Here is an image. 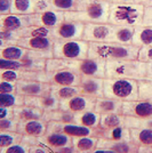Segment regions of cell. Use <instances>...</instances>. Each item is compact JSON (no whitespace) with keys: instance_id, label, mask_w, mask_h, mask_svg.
<instances>
[{"instance_id":"cell-44","label":"cell","mask_w":152,"mask_h":153,"mask_svg":"<svg viewBox=\"0 0 152 153\" xmlns=\"http://www.w3.org/2000/svg\"><path fill=\"white\" fill-rule=\"evenodd\" d=\"M0 80L17 82L21 80V71L10 69H0Z\"/></svg>"},{"instance_id":"cell-19","label":"cell","mask_w":152,"mask_h":153,"mask_svg":"<svg viewBox=\"0 0 152 153\" xmlns=\"http://www.w3.org/2000/svg\"><path fill=\"white\" fill-rule=\"evenodd\" d=\"M93 136H95L97 138H105L109 140H130V129L125 127L124 125L119 126V127L111 128V129H104L102 127H96L94 128V133Z\"/></svg>"},{"instance_id":"cell-15","label":"cell","mask_w":152,"mask_h":153,"mask_svg":"<svg viewBox=\"0 0 152 153\" xmlns=\"http://www.w3.org/2000/svg\"><path fill=\"white\" fill-rule=\"evenodd\" d=\"M95 101L96 100L93 97L83 95V94H78L71 98L61 101L60 108H63L65 111H70L73 113L86 111V110H93L95 106Z\"/></svg>"},{"instance_id":"cell-11","label":"cell","mask_w":152,"mask_h":153,"mask_svg":"<svg viewBox=\"0 0 152 153\" xmlns=\"http://www.w3.org/2000/svg\"><path fill=\"white\" fill-rule=\"evenodd\" d=\"M17 45L24 47L30 51H36L39 53H44L47 57H53L54 49V39L47 37H23L19 40Z\"/></svg>"},{"instance_id":"cell-21","label":"cell","mask_w":152,"mask_h":153,"mask_svg":"<svg viewBox=\"0 0 152 153\" xmlns=\"http://www.w3.org/2000/svg\"><path fill=\"white\" fill-rule=\"evenodd\" d=\"M47 55L44 53L28 49V53L21 59L23 70L22 71H46Z\"/></svg>"},{"instance_id":"cell-40","label":"cell","mask_w":152,"mask_h":153,"mask_svg":"<svg viewBox=\"0 0 152 153\" xmlns=\"http://www.w3.org/2000/svg\"><path fill=\"white\" fill-rule=\"evenodd\" d=\"M24 135L19 131H0V147L12 146L23 140Z\"/></svg>"},{"instance_id":"cell-24","label":"cell","mask_w":152,"mask_h":153,"mask_svg":"<svg viewBox=\"0 0 152 153\" xmlns=\"http://www.w3.org/2000/svg\"><path fill=\"white\" fill-rule=\"evenodd\" d=\"M122 102L117 101L109 97H100L96 98L94 110L97 111L100 114H107V113H121Z\"/></svg>"},{"instance_id":"cell-17","label":"cell","mask_w":152,"mask_h":153,"mask_svg":"<svg viewBox=\"0 0 152 153\" xmlns=\"http://www.w3.org/2000/svg\"><path fill=\"white\" fill-rule=\"evenodd\" d=\"M80 74L71 69L55 71L47 73V80L51 85L57 86H78L80 82Z\"/></svg>"},{"instance_id":"cell-26","label":"cell","mask_w":152,"mask_h":153,"mask_svg":"<svg viewBox=\"0 0 152 153\" xmlns=\"http://www.w3.org/2000/svg\"><path fill=\"white\" fill-rule=\"evenodd\" d=\"M75 122L89 128H96L100 126L101 114L94 108L81 111V112H76L75 113Z\"/></svg>"},{"instance_id":"cell-35","label":"cell","mask_w":152,"mask_h":153,"mask_svg":"<svg viewBox=\"0 0 152 153\" xmlns=\"http://www.w3.org/2000/svg\"><path fill=\"white\" fill-rule=\"evenodd\" d=\"M124 119L125 115L122 113H107V114H101V122L100 127L104 129H111L122 126L124 125Z\"/></svg>"},{"instance_id":"cell-7","label":"cell","mask_w":152,"mask_h":153,"mask_svg":"<svg viewBox=\"0 0 152 153\" xmlns=\"http://www.w3.org/2000/svg\"><path fill=\"white\" fill-rule=\"evenodd\" d=\"M68 69H71L80 76L105 78V61L100 58L86 57L77 61H69Z\"/></svg>"},{"instance_id":"cell-58","label":"cell","mask_w":152,"mask_h":153,"mask_svg":"<svg viewBox=\"0 0 152 153\" xmlns=\"http://www.w3.org/2000/svg\"><path fill=\"white\" fill-rule=\"evenodd\" d=\"M146 76L152 78V63L148 64V73H146Z\"/></svg>"},{"instance_id":"cell-6","label":"cell","mask_w":152,"mask_h":153,"mask_svg":"<svg viewBox=\"0 0 152 153\" xmlns=\"http://www.w3.org/2000/svg\"><path fill=\"white\" fill-rule=\"evenodd\" d=\"M89 42L83 39L62 40L54 39L53 56L66 61H77L88 57Z\"/></svg>"},{"instance_id":"cell-5","label":"cell","mask_w":152,"mask_h":153,"mask_svg":"<svg viewBox=\"0 0 152 153\" xmlns=\"http://www.w3.org/2000/svg\"><path fill=\"white\" fill-rule=\"evenodd\" d=\"M104 96L121 102L139 100L137 80L127 78H104Z\"/></svg>"},{"instance_id":"cell-45","label":"cell","mask_w":152,"mask_h":153,"mask_svg":"<svg viewBox=\"0 0 152 153\" xmlns=\"http://www.w3.org/2000/svg\"><path fill=\"white\" fill-rule=\"evenodd\" d=\"M19 120L15 118L0 119V131H17Z\"/></svg>"},{"instance_id":"cell-37","label":"cell","mask_w":152,"mask_h":153,"mask_svg":"<svg viewBox=\"0 0 152 153\" xmlns=\"http://www.w3.org/2000/svg\"><path fill=\"white\" fill-rule=\"evenodd\" d=\"M23 104H24V95L19 94L17 91L0 94V106L15 108V106H19Z\"/></svg>"},{"instance_id":"cell-13","label":"cell","mask_w":152,"mask_h":153,"mask_svg":"<svg viewBox=\"0 0 152 153\" xmlns=\"http://www.w3.org/2000/svg\"><path fill=\"white\" fill-rule=\"evenodd\" d=\"M121 113L124 115H133L139 119L152 118V102L143 100L122 102Z\"/></svg>"},{"instance_id":"cell-2","label":"cell","mask_w":152,"mask_h":153,"mask_svg":"<svg viewBox=\"0 0 152 153\" xmlns=\"http://www.w3.org/2000/svg\"><path fill=\"white\" fill-rule=\"evenodd\" d=\"M139 48L137 46L118 42H89L88 57L100 58L105 62L120 59H136Z\"/></svg>"},{"instance_id":"cell-56","label":"cell","mask_w":152,"mask_h":153,"mask_svg":"<svg viewBox=\"0 0 152 153\" xmlns=\"http://www.w3.org/2000/svg\"><path fill=\"white\" fill-rule=\"evenodd\" d=\"M139 153H152V145H150V146H139Z\"/></svg>"},{"instance_id":"cell-39","label":"cell","mask_w":152,"mask_h":153,"mask_svg":"<svg viewBox=\"0 0 152 153\" xmlns=\"http://www.w3.org/2000/svg\"><path fill=\"white\" fill-rule=\"evenodd\" d=\"M33 5H34V0H13L10 13L21 14V15L34 14Z\"/></svg>"},{"instance_id":"cell-10","label":"cell","mask_w":152,"mask_h":153,"mask_svg":"<svg viewBox=\"0 0 152 153\" xmlns=\"http://www.w3.org/2000/svg\"><path fill=\"white\" fill-rule=\"evenodd\" d=\"M139 145L133 140H109L98 138L97 146L94 152H121V153H137Z\"/></svg>"},{"instance_id":"cell-30","label":"cell","mask_w":152,"mask_h":153,"mask_svg":"<svg viewBox=\"0 0 152 153\" xmlns=\"http://www.w3.org/2000/svg\"><path fill=\"white\" fill-rule=\"evenodd\" d=\"M42 119L47 122L60 121L64 123H71V122H75V113L58 108L55 110H51V111H45Z\"/></svg>"},{"instance_id":"cell-18","label":"cell","mask_w":152,"mask_h":153,"mask_svg":"<svg viewBox=\"0 0 152 153\" xmlns=\"http://www.w3.org/2000/svg\"><path fill=\"white\" fill-rule=\"evenodd\" d=\"M17 93L24 96H42L51 91V83L34 80L17 81Z\"/></svg>"},{"instance_id":"cell-31","label":"cell","mask_w":152,"mask_h":153,"mask_svg":"<svg viewBox=\"0 0 152 153\" xmlns=\"http://www.w3.org/2000/svg\"><path fill=\"white\" fill-rule=\"evenodd\" d=\"M130 137L139 146L152 145V129L151 128H133L130 129Z\"/></svg>"},{"instance_id":"cell-33","label":"cell","mask_w":152,"mask_h":153,"mask_svg":"<svg viewBox=\"0 0 152 153\" xmlns=\"http://www.w3.org/2000/svg\"><path fill=\"white\" fill-rule=\"evenodd\" d=\"M21 38H23L21 30L0 27V47L17 45V42Z\"/></svg>"},{"instance_id":"cell-25","label":"cell","mask_w":152,"mask_h":153,"mask_svg":"<svg viewBox=\"0 0 152 153\" xmlns=\"http://www.w3.org/2000/svg\"><path fill=\"white\" fill-rule=\"evenodd\" d=\"M44 110L30 105H19L14 108V118L17 119L19 121H24V120H32V119H42L44 115Z\"/></svg>"},{"instance_id":"cell-52","label":"cell","mask_w":152,"mask_h":153,"mask_svg":"<svg viewBox=\"0 0 152 153\" xmlns=\"http://www.w3.org/2000/svg\"><path fill=\"white\" fill-rule=\"evenodd\" d=\"M9 118H14V108L0 106V119H9Z\"/></svg>"},{"instance_id":"cell-38","label":"cell","mask_w":152,"mask_h":153,"mask_svg":"<svg viewBox=\"0 0 152 153\" xmlns=\"http://www.w3.org/2000/svg\"><path fill=\"white\" fill-rule=\"evenodd\" d=\"M137 89H139V100L152 102V78H143L137 80Z\"/></svg>"},{"instance_id":"cell-53","label":"cell","mask_w":152,"mask_h":153,"mask_svg":"<svg viewBox=\"0 0 152 153\" xmlns=\"http://www.w3.org/2000/svg\"><path fill=\"white\" fill-rule=\"evenodd\" d=\"M13 0H0V15L10 13Z\"/></svg>"},{"instance_id":"cell-32","label":"cell","mask_w":152,"mask_h":153,"mask_svg":"<svg viewBox=\"0 0 152 153\" xmlns=\"http://www.w3.org/2000/svg\"><path fill=\"white\" fill-rule=\"evenodd\" d=\"M28 53V49L19 45H9L6 47H0V58L21 61Z\"/></svg>"},{"instance_id":"cell-9","label":"cell","mask_w":152,"mask_h":153,"mask_svg":"<svg viewBox=\"0 0 152 153\" xmlns=\"http://www.w3.org/2000/svg\"><path fill=\"white\" fill-rule=\"evenodd\" d=\"M85 23L78 21H69L64 19L56 27L53 29L54 39H62V40H75V39H83Z\"/></svg>"},{"instance_id":"cell-51","label":"cell","mask_w":152,"mask_h":153,"mask_svg":"<svg viewBox=\"0 0 152 153\" xmlns=\"http://www.w3.org/2000/svg\"><path fill=\"white\" fill-rule=\"evenodd\" d=\"M142 25L152 26V7H145L144 8V15H143Z\"/></svg>"},{"instance_id":"cell-49","label":"cell","mask_w":152,"mask_h":153,"mask_svg":"<svg viewBox=\"0 0 152 153\" xmlns=\"http://www.w3.org/2000/svg\"><path fill=\"white\" fill-rule=\"evenodd\" d=\"M16 90H17V82L7 81V80H0V94L15 93Z\"/></svg>"},{"instance_id":"cell-23","label":"cell","mask_w":152,"mask_h":153,"mask_svg":"<svg viewBox=\"0 0 152 153\" xmlns=\"http://www.w3.org/2000/svg\"><path fill=\"white\" fill-rule=\"evenodd\" d=\"M40 142L51 147L54 152L55 149L66 145H72V137L63 133H46L40 137Z\"/></svg>"},{"instance_id":"cell-20","label":"cell","mask_w":152,"mask_h":153,"mask_svg":"<svg viewBox=\"0 0 152 153\" xmlns=\"http://www.w3.org/2000/svg\"><path fill=\"white\" fill-rule=\"evenodd\" d=\"M21 134L24 136L32 137H41L47 133V121L44 119H32L19 122V129Z\"/></svg>"},{"instance_id":"cell-22","label":"cell","mask_w":152,"mask_h":153,"mask_svg":"<svg viewBox=\"0 0 152 153\" xmlns=\"http://www.w3.org/2000/svg\"><path fill=\"white\" fill-rule=\"evenodd\" d=\"M65 19V12L51 9L45 13L34 14V25H41L48 29L56 27L60 23H62Z\"/></svg>"},{"instance_id":"cell-16","label":"cell","mask_w":152,"mask_h":153,"mask_svg":"<svg viewBox=\"0 0 152 153\" xmlns=\"http://www.w3.org/2000/svg\"><path fill=\"white\" fill-rule=\"evenodd\" d=\"M61 101L57 98V96L49 91L42 96H24V104L41 108L44 111H51L60 108Z\"/></svg>"},{"instance_id":"cell-29","label":"cell","mask_w":152,"mask_h":153,"mask_svg":"<svg viewBox=\"0 0 152 153\" xmlns=\"http://www.w3.org/2000/svg\"><path fill=\"white\" fill-rule=\"evenodd\" d=\"M134 27L132 26H120L113 25L112 36L110 42H118L124 45H130L133 41Z\"/></svg>"},{"instance_id":"cell-1","label":"cell","mask_w":152,"mask_h":153,"mask_svg":"<svg viewBox=\"0 0 152 153\" xmlns=\"http://www.w3.org/2000/svg\"><path fill=\"white\" fill-rule=\"evenodd\" d=\"M110 2L107 0H77V9L65 12V19L83 23H109Z\"/></svg>"},{"instance_id":"cell-55","label":"cell","mask_w":152,"mask_h":153,"mask_svg":"<svg viewBox=\"0 0 152 153\" xmlns=\"http://www.w3.org/2000/svg\"><path fill=\"white\" fill-rule=\"evenodd\" d=\"M135 2L144 7H152V0H135Z\"/></svg>"},{"instance_id":"cell-8","label":"cell","mask_w":152,"mask_h":153,"mask_svg":"<svg viewBox=\"0 0 152 153\" xmlns=\"http://www.w3.org/2000/svg\"><path fill=\"white\" fill-rule=\"evenodd\" d=\"M112 30L110 23H85L83 39L88 42H110Z\"/></svg>"},{"instance_id":"cell-47","label":"cell","mask_w":152,"mask_h":153,"mask_svg":"<svg viewBox=\"0 0 152 153\" xmlns=\"http://www.w3.org/2000/svg\"><path fill=\"white\" fill-rule=\"evenodd\" d=\"M137 59L146 64L152 63V46H143L139 47Z\"/></svg>"},{"instance_id":"cell-3","label":"cell","mask_w":152,"mask_h":153,"mask_svg":"<svg viewBox=\"0 0 152 153\" xmlns=\"http://www.w3.org/2000/svg\"><path fill=\"white\" fill-rule=\"evenodd\" d=\"M145 7L136 2L111 4L109 23L112 25L132 26L135 27L142 24Z\"/></svg>"},{"instance_id":"cell-34","label":"cell","mask_w":152,"mask_h":153,"mask_svg":"<svg viewBox=\"0 0 152 153\" xmlns=\"http://www.w3.org/2000/svg\"><path fill=\"white\" fill-rule=\"evenodd\" d=\"M51 90L57 96L60 101H64L71 98L73 96L80 94V89L78 86H57V85H51Z\"/></svg>"},{"instance_id":"cell-12","label":"cell","mask_w":152,"mask_h":153,"mask_svg":"<svg viewBox=\"0 0 152 153\" xmlns=\"http://www.w3.org/2000/svg\"><path fill=\"white\" fill-rule=\"evenodd\" d=\"M80 94L93 98H100L104 96V78L100 76H81L78 85Z\"/></svg>"},{"instance_id":"cell-41","label":"cell","mask_w":152,"mask_h":153,"mask_svg":"<svg viewBox=\"0 0 152 153\" xmlns=\"http://www.w3.org/2000/svg\"><path fill=\"white\" fill-rule=\"evenodd\" d=\"M68 65H69V61L53 56L51 58H47V62H46V72L47 73H51V72H55V71L64 70V69H68Z\"/></svg>"},{"instance_id":"cell-14","label":"cell","mask_w":152,"mask_h":153,"mask_svg":"<svg viewBox=\"0 0 152 153\" xmlns=\"http://www.w3.org/2000/svg\"><path fill=\"white\" fill-rule=\"evenodd\" d=\"M34 25V14H4L0 15V27L22 30Z\"/></svg>"},{"instance_id":"cell-46","label":"cell","mask_w":152,"mask_h":153,"mask_svg":"<svg viewBox=\"0 0 152 153\" xmlns=\"http://www.w3.org/2000/svg\"><path fill=\"white\" fill-rule=\"evenodd\" d=\"M33 9H34V14L45 13L47 10H51V9H54L53 0H34Z\"/></svg>"},{"instance_id":"cell-54","label":"cell","mask_w":152,"mask_h":153,"mask_svg":"<svg viewBox=\"0 0 152 153\" xmlns=\"http://www.w3.org/2000/svg\"><path fill=\"white\" fill-rule=\"evenodd\" d=\"M54 152H60V153H76L73 145H66V146H62L55 149Z\"/></svg>"},{"instance_id":"cell-36","label":"cell","mask_w":152,"mask_h":153,"mask_svg":"<svg viewBox=\"0 0 152 153\" xmlns=\"http://www.w3.org/2000/svg\"><path fill=\"white\" fill-rule=\"evenodd\" d=\"M21 32L23 37H47L54 39L53 29H48L41 25H31L25 29H22Z\"/></svg>"},{"instance_id":"cell-4","label":"cell","mask_w":152,"mask_h":153,"mask_svg":"<svg viewBox=\"0 0 152 153\" xmlns=\"http://www.w3.org/2000/svg\"><path fill=\"white\" fill-rule=\"evenodd\" d=\"M148 64L136 59H120L105 62V78H127L141 80L146 78Z\"/></svg>"},{"instance_id":"cell-43","label":"cell","mask_w":152,"mask_h":153,"mask_svg":"<svg viewBox=\"0 0 152 153\" xmlns=\"http://www.w3.org/2000/svg\"><path fill=\"white\" fill-rule=\"evenodd\" d=\"M54 9L61 12H72L77 9V0H53Z\"/></svg>"},{"instance_id":"cell-42","label":"cell","mask_w":152,"mask_h":153,"mask_svg":"<svg viewBox=\"0 0 152 153\" xmlns=\"http://www.w3.org/2000/svg\"><path fill=\"white\" fill-rule=\"evenodd\" d=\"M30 147L31 145L29 143H26L25 140H22L12 146L0 147V153H30Z\"/></svg>"},{"instance_id":"cell-28","label":"cell","mask_w":152,"mask_h":153,"mask_svg":"<svg viewBox=\"0 0 152 153\" xmlns=\"http://www.w3.org/2000/svg\"><path fill=\"white\" fill-rule=\"evenodd\" d=\"M98 138L95 136L72 137V145L77 153H92L95 151Z\"/></svg>"},{"instance_id":"cell-48","label":"cell","mask_w":152,"mask_h":153,"mask_svg":"<svg viewBox=\"0 0 152 153\" xmlns=\"http://www.w3.org/2000/svg\"><path fill=\"white\" fill-rule=\"evenodd\" d=\"M0 69H10V70H23V65L21 61H14V59H5L0 58Z\"/></svg>"},{"instance_id":"cell-50","label":"cell","mask_w":152,"mask_h":153,"mask_svg":"<svg viewBox=\"0 0 152 153\" xmlns=\"http://www.w3.org/2000/svg\"><path fill=\"white\" fill-rule=\"evenodd\" d=\"M39 140H40V137H39ZM53 150L51 147H48L47 145L42 144L41 142H39L38 144H34V145H31L30 147V153H51Z\"/></svg>"},{"instance_id":"cell-57","label":"cell","mask_w":152,"mask_h":153,"mask_svg":"<svg viewBox=\"0 0 152 153\" xmlns=\"http://www.w3.org/2000/svg\"><path fill=\"white\" fill-rule=\"evenodd\" d=\"M110 4H124V2H135V0H107Z\"/></svg>"},{"instance_id":"cell-27","label":"cell","mask_w":152,"mask_h":153,"mask_svg":"<svg viewBox=\"0 0 152 153\" xmlns=\"http://www.w3.org/2000/svg\"><path fill=\"white\" fill-rule=\"evenodd\" d=\"M132 44L139 48L143 46H152V26L142 24L135 26Z\"/></svg>"}]
</instances>
